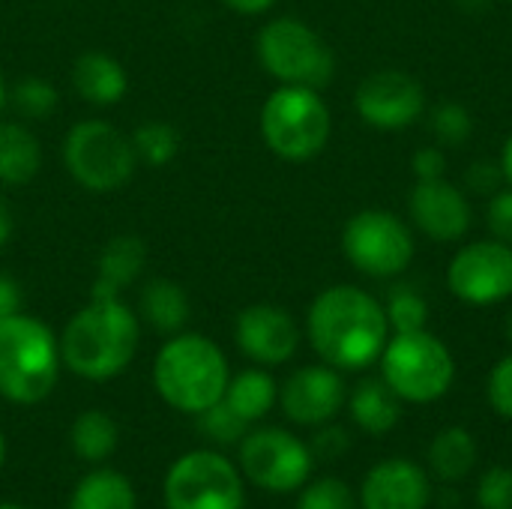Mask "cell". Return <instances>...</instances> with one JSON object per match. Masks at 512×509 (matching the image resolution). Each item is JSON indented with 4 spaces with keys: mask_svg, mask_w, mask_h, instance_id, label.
Instances as JSON below:
<instances>
[{
    "mask_svg": "<svg viewBox=\"0 0 512 509\" xmlns=\"http://www.w3.org/2000/svg\"><path fill=\"white\" fill-rule=\"evenodd\" d=\"M306 336L321 363L339 372H363L381 360L390 339V321L369 291L357 285H333L312 300Z\"/></svg>",
    "mask_w": 512,
    "mask_h": 509,
    "instance_id": "cell-1",
    "label": "cell"
},
{
    "mask_svg": "<svg viewBox=\"0 0 512 509\" xmlns=\"http://www.w3.org/2000/svg\"><path fill=\"white\" fill-rule=\"evenodd\" d=\"M138 345L141 318L129 303H123V297L90 294V300L66 321L60 333L63 369L93 384L126 372L138 354Z\"/></svg>",
    "mask_w": 512,
    "mask_h": 509,
    "instance_id": "cell-2",
    "label": "cell"
},
{
    "mask_svg": "<svg viewBox=\"0 0 512 509\" xmlns=\"http://www.w3.org/2000/svg\"><path fill=\"white\" fill-rule=\"evenodd\" d=\"M231 369L225 351L204 333H174L153 357V387L159 399L189 417L222 402Z\"/></svg>",
    "mask_w": 512,
    "mask_h": 509,
    "instance_id": "cell-3",
    "label": "cell"
},
{
    "mask_svg": "<svg viewBox=\"0 0 512 509\" xmlns=\"http://www.w3.org/2000/svg\"><path fill=\"white\" fill-rule=\"evenodd\" d=\"M60 336L33 315L0 321V396L12 405L45 402L60 378Z\"/></svg>",
    "mask_w": 512,
    "mask_h": 509,
    "instance_id": "cell-4",
    "label": "cell"
},
{
    "mask_svg": "<svg viewBox=\"0 0 512 509\" xmlns=\"http://www.w3.org/2000/svg\"><path fill=\"white\" fill-rule=\"evenodd\" d=\"M60 159L66 174L81 189L96 195H111L123 189L141 165L132 147V135L99 117L78 120L63 135Z\"/></svg>",
    "mask_w": 512,
    "mask_h": 509,
    "instance_id": "cell-5",
    "label": "cell"
},
{
    "mask_svg": "<svg viewBox=\"0 0 512 509\" xmlns=\"http://www.w3.org/2000/svg\"><path fill=\"white\" fill-rule=\"evenodd\" d=\"M333 117L321 90L279 84L261 105V138L285 162H309L330 141Z\"/></svg>",
    "mask_w": 512,
    "mask_h": 509,
    "instance_id": "cell-6",
    "label": "cell"
},
{
    "mask_svg": "<svg viewBox=\"0 0 512 509\" xmlns=\"http://www.w3.org/2000/svg\"><path fill=\"white\" fill-rule=\"evenodd\" d=\"M381 378L411 405H432L444 399L456 381V360L450 348L429 330L396 333L381 354Z\"/></svg>",
    "mask_w": 512,
    "mask_h": 509,
    "instance_id": "cell-7",
    "label": "cell"
},
{
    "mask_svg": "<svg viewBox=\"0 0 512 509\" xmlns=\"http://www.w3.org/2000/svg\"><path fill=\"white\" fill-rule=\"evenodd\" d=\"M258 60L279 84H297L321 90L336 75V57L315 27L294 15L267 21L255 39Z\"/></svg>",
    "mask_w": 512,
    "mask_h": 509,
    "instance_id": "cell-8",
    "label": "cell"
},
{
    "mask_svg": "<svg viewBox=\"0 0 512 509\" xmlns=\"http://www.w3.org/2000/svg\"><path fill=\"white\" fill-rule=\"evenodd\" d=\"M165 509H243L246 477L216 450H192L180 456L162 483Z\"/></svg>",
    "mask_w": 512,
    "mask_h": 509,
    "instance_id": "cell-9",
    "label": "cell"
},
{
    "mask_svg": "<svg viewBox=\"0 0 512 509\" xmlns=\"http://www.w3.org/2000/svg\"><path fill=\"white\" fill-rule=\"evenodd\" d=\"M414 234L390 210H360L342 228L345 258L372 279L399 276L414 261Z\"/></svg>",
    "mask_w": 512,
    "mask_h": 509,
    "instance_id": "cell-10",
    "label": "cell"
},
{
    "mask_svg": "<svg viewBox=\"0 0 512 509\" xmlns=\"http://www.w3.org/2000/svg\"><path fill=\"white\" fill-rule=\"evenodd\" d=\"M315 468V456L306 441L288 429H255L240 441V474L273 495L300 492Z\"/></svg>",
    "mask_w": 512,
    "mask_h": 509,
    "instance_id": "cell-11",
    "label": "cell"
},
{
    "mask_svg": "<svg viewBox=\"0 0 512 509\" xmlns=\"http://www.w3.org/2000/svg\"><path fill=\"white\" fill-rule=\"evenodd\" d=\"M453 297L468 306H492L512 297V246L501 240H477L462 246L447 270Z\"/></svg>",
    "mask_w": 512,
    "mask_h": 509,
    "instance_id": "cell-12",
    "label": "cell"
},
{
    "mask_svg": "<svg viewBox=\"0 0 512 509\" xmlns=\"http://www.w3.org/2000/svg\"><path fill=\"white\" fill-rule=\"evenodd\" d=\"M357 114L363 123L381 132H399L417 123L426 108V90L417 78L402 69H381L360 81L354 93Z\"/></svg>",
    "mask_w": 512,
    "mask_h": 509,
    "instance_id": "cell-13",
    "label": "cell"
},
{
    "mask_svg": "<svg viewBox=\"0 0 512 509\" xmlns=\"http://www.w3.org/2000/svg\"><path fill=\"white\" fill-rule=\"evenodd\" d=\"M348 402V390L342 381V372L318 363V366H300L288 375V381L279 387V405L282 414L306 429H318L324 423H333L339 411Z\"/></svg>",
    "mask_w": 512,
    "mask_h": 509,
    "instance_id": "cell-14",
    "label": "cell"
},
{
    "mask_svg": "<svg viewBox=\"0 0 512 509\" xmlns=\"http://www.w3.org/2000/svg\"><path fill=\"white\" fill-rule=\"evenodd\" d=\"M237 348L258 366H282L300 348L294 315L276 303H252L234 321Z\"/></svg>",
    "mask_w": 512,
    "mask_h": 509,
    "instance_id": "cell-15",
    "label": "cell"
},
{
    "mask_svg": "<svg viewBox=\"0 0 512 509\" xmlns=\"http://www.w3.org/2000/svg\"><path fill=\"white\" fill-rule=\"evenodd\" d=\"M408 210H411L414 225L438 243L462 240L474 222V210L468 204V195L456 183H450L447 177L417 180V186L411 189Z\"/></svg>",
    "mask_w": 512,
    "mask_h": 509,
    "instance_id": "cell-16",
    "label": "cell"
},
{
    "mask_svg": "<svg viewBox=\"0 0 512 509\" xmlns=\"http://www.w3.org/2000/svg\"><path fill=\"white\" fill-rule=\"evenodd\" d=\"M357 498L360 509H426L432 501V480L411 459H384L369 468Z\"/></svg>",
    "mask_w": 512,
    "mask_h": 509,
    "instance_id": "cell-17",
    "label": "cell"
},
{
    "mask_svg": "<svg viewBox=\"0 0 512 509\" xmlns=\"http://www.w3.org/2000/svg\"><path fill=\"white\" fill-rule=\"evenodd\" d=\"M72 87L93 108H111L129 93L126 66L108 51H81L72 63Z\"/></svg>",
    "mask_w": 512,
    "mask_h": 509,
    "instance_id": "cell-18",
    "label": "cell"
},
{
    "mask_svg": "<svg viewBox=\"0 0 512 509\" xmlns=\"http://www.w3.org/2000/svg\"><path fill=\"white\" fill-rule=\"evenodd\" d=\"M144 264H147V246L141 237L135 234L111 237L96 258V279H93L90 294L120 297V291L138 282V276L144 273Z\"/></svg>",
    "mask_w": 512,
    "mask_h": 509,
    "instance_id": "cell-19",
    "label": "cell"
},
{
    "mask_svg": "<svg viewBox=\"0 0 512 509\" xmlns=\"http://www.w3.org/2000/svg\"><path fill=\"white\" fill-rule=\"evenodd\" d=\"M138 318L162 336L183 333L192 315V300L186 288L174 279H150L138 294Z\"/></svg>",
    "mask_w": 512,
    "mask_h": 509,
    "instance_id": "cell-20",
    "label": "cell"
},
{
    "mask_svg": "<svg viewBox=\"0 0 512 509\" xmlns=\"http://www.w3.org/2000/svg\"><path fill=\"white\" fill-rule=\"evenodd\" d=\"M345 405L357 429H363L366 435H387L402 420V399L387 387L384 378H363L351 390Z\"/></svg>",
    "mask_w": 512,
    "mask_h": 509,
    "instance_id": "cell-21",
    "label": "cell"
},
{
    "mask_svg": "<svg viewBox=\"0 0 512 509\" xmlns=\"http://www.w3.org/2000/svg\"><path fill=\"white\" fill-rule=\"evenodd\" d=\"M474 468H477V438L468 429L450 426L432 438L429 471L435 474V480H441L444 486H456L468 480Z\"/></svg>",
    "mask_w": 512,
    "mask_h": 509,
    "instance_id": "cell-22",
    "label": "cell"
},
{
    "mask_svg": "<svg viewBox=\"0 0 512 509\" xmlns=\"http://www.w3.org/2000/svg\"><path fill=\"white\" fill-rule=\"evenodd\" d=\"M222 402L252 426V423L264 420L273 411V405L279 402V384L273 381V375L264 366L243 369L228 378Z\"/></svg>",
    "mask_w": 512,
    "mask_h": 509,
    "instance_id": "cell-23",
    "label": "cell"
},
{
    "mask_svg": "<svg viewBox=\"0 0 512 509\" xmlns=\"http://www.w3.org/2000/svg\"><path fill=\"white\" fill-rule=\"evenodd\" d=\"M42 168V144L24 123H0V183L24 186Z\"/></svg>",
    "mask_w": 512,
    "mask_h": 509,
    "instance_id": "cell-24",
    "label": "cell"
},
{
    "mask_svg": "<svg viewBox=\"0 0 512 509\" xmlns=\"http://www.w3.org/2000/svg\"><path fill=\"white\" fill-rule=\"evenodd\" d=\"M66 509H138V495L120 471L96 468L78 480Z\"/></svg>",
    "mask_w": 512,
    "mask_h": 509,
    "instance_id": "cell-25",
    "label": "cell"
},
{
    "mask_svg": "<svg viewBox=\"0 0 512 509\" xmlns=\"http://www.w3.org/2000/svg\"><path fill=\"white\" fill-rule=\"evenodd\" d=\"M69 444L78 459L90 465H102L105 459L114 456L120 444V426L108 411H99V408L81 411L69 429Z\"/></svg>",
    "mask_w": 512,
    "mask_h": 509,
    "instance_id": "cell-26",
    "label": "cell"
},
{
    "mask_svg": "<svg viewBox=\"0 0 512 509\" xmlns=\"http://www.w3.org/2000/svg\"><path fill=\"white\" fill-rule=\"evenodd\" d=\"M132 147L141 165L162 168L177 159L180 153V132L168 120H144L132 132Z\"/></svg>",
    "mask_w": 512,
    "mask_h": 509,
    "instance_id": "cell-27",
    "label": "cell"
},
{
    "mask_svg": "<svg viewBox=\"0 0 512 509\" xmlns=\"http://www.w3.org/2000/svg\"><path fill=\"white\" fill-rule=\"evenodd\" d=\"M57 102H60L57 87L51 81L39 78V75H27V78L15 81L9 87V105L24 120H42V117L54 114L57 111Z\"/></svg>",
    "mask_w": 512,
    "mask_h": 509,
    "instance_id": "cell-28",
    "label": "cell"
},
{
    "mask_svg": "<svg viewBox=\"0 0 512 509\" xmlns=\"http://www.w3.org/2000/svg\"><path fill=\"white\" fill-rule=\"evenodd\" d=\"M384 312H387L393 333H417V330H426V321H429V303L411 285H396L384 303Z\"/></svg>",
    "mask_w": 512,
    "mask_h": 509,
    "instance_id": "cell-29",
    "label": "cell"
},
{
    "mask_svg": "<svg viewBox=\"0 0 512 509\" xmlns=\"http://www.w3.org/2000/svg\"><path fill=\"white\" fill-rule=\"evenodd\" d=\"M297 509H360V498L345 480L321 477L300 489Z\"/></svg>",
    "mask_w": 512,
    "mask_h": 509,
    "instance_id": "cell-30",
    "label": "cell"
},
{
    "mask_svg": "<svg viewBox=\"0 0 512 509\" xmlns=\"http://www.w3.org/2000/svg\"><path fill=\"white\" fill-rule=\"evenodd\" d=\"M429 126H432L438 147H459L474 135V120H471L468 108H462L459 102H441L432 111Z\"/></svg>",
    "mask_w": 512,
    "mask_h": 509,
    "instance_id": "cell-31",
    "label": "cell"
},
{
    "mask_svg": "<svg viewBox=\"0 0 512 509\" xmlns=\"http://www.w3.org/2000/svg\"><path fill=\"white\" fill-rule=\"evenodd\" d=\"M198 426L204 432L207 441L213 444H240L249 432V423L243 417H237L225 402H216L213 408H207L204 414H198Z\"/></svg>",
    "mask_w": 512,
    "mask_h": 509,
    "instance_id": "cell-32",
    "label": "cell"
},
{
    "mask_svg": "<svg viewBox=\"0 0 512 509\" xmlns=\"http://www.w3.org/2000/svg\"><path fill=\"white\" fill-rule=\"evenodd\" d=\"M477 504L480 509H512V468L492 465L483 471L477 483Z\"/></svg>",
    "mask_w": 512,
    "mask_h": 509,
    "instance_id": "cell-33",
    "label": "cell"
},
{
    "mask_svg": "<svg viewBox=\"0 0 512 509\" xmlns=\"http://www.w3.org/2000/svg\"><path fill=\"white\" fill-rule=\"evenodd\" d=\"M309 450H312L315 459L336 462V459L348 456V450H351V435H348L342 426H336V423H324V426L315 429V438H312Z\"/></svg>",
    "mask_w": 512,
    "mask_h": 509,
    "instance_id": "cell-34",
    "label": "cell"
},
{
    "mask_svg": "<svg viewBox=\"0 0 512 509\" xmlns=\"http://www.w3.org/2000/svg\"><path fill=\"white\" fill-rule=\"evenodd\" d=\"M486 396H489V405L501 414L512 420V354H507L489 375V384H486Z\"/></svg>",
    "mask_w": 512,
    "mask_h": 509,
    "instance_id": "cell-35",
    "label": "cell"
},
{
    "mask_svg": "<svg viewBox=\"0 0 512 509\" xmlns=\"http://www.w3.org/2000/svg\"><path fill=\"white\" fill-rule=\"evenodd\" d=\"M486 225L492 231L495 240L512 246V186L507 189H498L492 198H489V207H486Z\"/></svg>",
    "mask_w": 512,
    "mask_h": 509,
    "instance_id": "cell-36",
    "label": "cell"
},
{
    "mask_svg": "<svg viewBox=\"0 0 512 509\" xmlns=\"http://www.w3.org/2000/svg\"><path fill=\"white\" fill-rule=\"evenodd\" d=\"M504 171H501V162H492V159H477L468 171H465V186L474 192V195H486L492 198L498 189H504Z\"/></svg>",
    "mask_w": 512,
    "mask_h": 509,
    "instance_id": "cell-37",
    "label": "cell"
},
{
    "mask_svg": "<svg viewBox=\"0 0 512 509\" xmlns=\"http://www.w3.org/2000/svg\"><path fill=\"white\" fill-rule=\"evenodd\" d=\"M411 171L417 180H441L447 174V156L441 147H420L411 156Z\"/></svg>",
    "mask_w": 512,
    "mask_h": 509,
    "instance_id": "cell-38",
    "label": "cell"
},
{
    "mask_svg": "<svg viewBox=\"0 0 512 509\" xmlns=\"http://www.w3.org/2000/svg\"><path fill=\"white\" fill-rule=\"evenodd\" d=\"M18 312H24L21 285H18L12 276L0 273V321H3V318H12V315H18Z\"/></svg>",
    "mask_w": 512,
    "mask_h": 509,
    "instance_id": "cell-39",
    "label": "cell"
},
{
    "mask_svg": "<svg viewBox=\"0 0 512 509\" xmlns=\"http://www.w3.org/2000/svg\"><path fill=\"white\" fill-rule=\"evenodd\" d=\"M231 12H240V15H264L273 9L276 0H222Z\"/></svg>",
    "mask_w": 512,
    "mask_h": 509,
    "instance_id": "cell-40",
    "label": "cell"
},
{
    "mask_svg": "<svg viewBox=\"0 0 512 509\" xmlns=\"http://www.w3.org/2000/svg\"><path fill=\"white\" fill-rule=\"evenodd\" d=\"M9 237H12V213H9V204L0 198V249L9 243Z\"/></svg>",
    "mask_w": 512,
    "mask_h": 509,
    "instance_id": "cell-41",
    "label": "cell"
},
{
    "mask_svg": "<svg viewBox=\"0 0 512 509\" xmlns=\"http://www.w3.org/2000/svg\"><path fill=\"white\" fill-rule=\"evenodd\" d=\"M501 171H504V180L512 186V135L504 144V153H501Z\"/></svg>",
    "mask_w": 512,
    "mask_h": 509,
    "instance_id": "cell-42",
    "label": "cell"
},
{
    "mask_svg": "<svg viewBox=\"0 0 512 509\" xmlns=\"http://www.w3.org/2000/svg\"><path fill=\"white\" fill-rule=\"evenodd\" d=\"M459 3H462V9H468V12H483V9H489L492 0H459Z\"/></svg>",
    "mask_w": 512,
    "mask_h": 509,
    "instance_id": "cell-43",
    "label": "cell"
},
{
    "mask_svg": "<svg viewBox=\"0 0 512 509\" xmlns=\"http://www.w3.org/2000/svg\"><path fill=\"white\" fill-rule=\"evenodd\" d=\"M9 105V84H6V75H3V69H0V111Z\"/></svg>",
    "mask_w": 512,
    "mask_h": 509,
    "instance_id": "cell-44",
    "label": "cell"
},
{
    "mask_svg": "<svg viewBox=\"0 0 512 509\" xmlns=\"http://www.w3.org/2000/svg\"><path fill=\"white\" fill-rule=\"evenodd\" d=\"M504 336H507V342L512 345V312H507V321H504Z\"/></svg>",
    "mask_w": 512,
    "mask_h": 509,
    "instance_id": "cell-45",
    "label": "cell"
},
{
    "mask_svg": "<svg viewBox=\"0 0 512 509\" xmlns=\"http://www.w3.org/2000/svg\"><path fill=\"white\" fill-rule=\"evenodd\" d=\"M3 459H6V438H3V432H0V468H3Z\"/></svg>",
    "mask_w": 512,
    "mask_h": 509,
    "instance_id": "cell-46",
    "label": "cell"
},
{
    "mask_svg": "<svg viewBox=\"0 0 512 509\" xmlns=\"http://www.w3.org/2000/svg\"><path fill=\"white\" fill-rule=\"evenodd\" d=\"M0 509H24V507H18V504H0Z\"/></svg>",
    "mask_w": 512,
    "mask_h": 509,
    "instance_id": "cell-47",
    "label": "cell"
}]
</instances>
